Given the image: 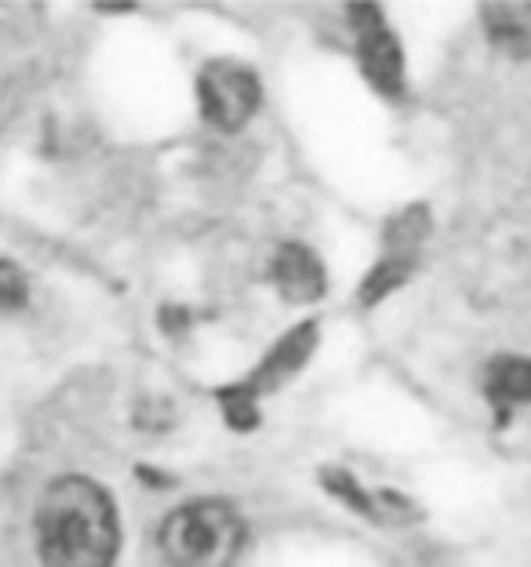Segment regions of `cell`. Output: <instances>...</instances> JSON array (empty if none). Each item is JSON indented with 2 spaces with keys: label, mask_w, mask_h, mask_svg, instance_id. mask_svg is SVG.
<instances>
[{
  "label": "cell",
  "mask_w": 531,
  "mask_h": 567,
  "mask_svg": "<svg viewBox=\"0 0 531 567\" xmlns=\"http://www.w3.org/2000/svg\"><path fill=\"white\" fill-rule=\"evenodd\" d=\"M269 284H274L284 302L314 306L328 295V269H324L314 248H306L299 240H288L269 259Z\"/></svg>",
  "instance_id": "6"
},
{
  "label": "cell",
  "mask_w": 531,
  "mask_h": 567,
  "mask_svg": "<svg viewBox=\"0 0 531 567\" xmlns=\"http://www.w3.org/2000/svg\"><path fill=\"white\" fill-rule=\"evenodd\" d=\"M248 520L226 498H190L161 520L157 549L167 567H237Z\"/></svg>",
  "instance_id": "2"
},
{
  "label": "cell",
  "mask_w": 531,
  "mask_h": 567,
  "mask_svg": "<svg viewBox=\"0 0 531 567\" xmlns=\"http://www.w3.org/2000/svg\"><path fill=\"white\" fill-rule=\"evenodd\" d=\"M416 269H419V259H405V255H379L365 274V280H360L357 302L365 309H375L379 302H386L390 295H397L400 288H405V284L416 277Z\"/></svg>",
  "instance_id": "10"
},
{
  "label": "cell",
  "mask_w": 531,
  "mask_h": 567,
  "mask_svg": "<svg viewBox=\"0 0 531 567\" xmlns=\"http://www.w3.org/2000/svg\"><path fill=\"white\" fill-rule=\"evenodd\" d=\"M41 567H113L121 557V509L92 476L67 473L44 484L33 506Z\"/></svg>",
  "instance_id": "1"
},
{
  "label": "cell",
  "mask_w": 531,
  "mask_h": 567,
  "mask_svg": "<svg viewBox=\"0 0 531 567\" xmlns=\"http://www.w3.org/2000/svg\"><path fill=\"white\" fill-rule=\"evenodd\" d=\"M488 44L513 62H531V4H488L481 8Z\"/></svg>",
  "instance_id": "7"
},
{
  "label": "cell",
  "mask_w": 531,
  "mask_h": 567,
  "mask_svg": "<svg viewBox=\"0 0 531 567\" xmlns=\"http://www.w3.org/2000/svg\"><path fill=\"white\" fill-rule=\"evenodd\" d=\"M349 30H354V55L357 70L368 81V87L382 99H400L408 92V62L405 44L390 22H386L382 8L357 4L346 11Z\"/></svg>",
  "instance_id": "4"
},
{
  "label": "cell",
  "mask_w": 531,
  "mask_h": 567,
  "mask_svg": "<svg viewBox=\"0 0 531 567\" xmlns=\"http://www.w3.org/2000/svg\"><path fill=\"white\" fill-rule=\"evenodd\" d=\"M484 396L496 411H517L531 404V357L502 353L484 368Z\"/></svg>",
  "instance_id": "8"
},
{
  "label": "cell",
  "mask_w": 531,
  "mask_h": 567,
  "mask_svg": "<svg viewBox=\"0 0 531 567\" xmlns=\"http://www.w3.org/2000/svg\"><path fill=\"white\" fill-rule=\"evenodd\" d=\"M320 346V324L317 320H299L292 331H284L280 339L263 353V360L244 375L241 382H229L233 393H241L244 401L263 404V396L284 390L299 371L309 364V357Z\"/></svg>",
  "instance_id": "5"
},
{
  "label": "cell",
  "mask_w": 531,
  "mask_h": 567,
  "mask_svg": "<svg viewBox=\"0 0 531 567\" xmlns=\"http://www.w3.org/2000/svg\"><path fill=\"white\" fill-rule=\"evenodd\" d=\"M433 234V218L426 204H408L397 215L386 218L382 226V255H405V259H419L426 237Z\"/></svg>",
  "instance_id": "9"
},
{
  "label": "cell",
  "mask_w": 531,
  "mask_h": 567,
  "mask_svg": "<svg viewBox=\"0 0 531 567\" xmlns=\"http://www.w3.org/2000/svg\"><path fill=\"white\" fill-rule=\"evenodd\" d=\"M30 306V280L16 259L0 255V313H19Z\"/></svg>",
  "instance_id": "11"
},
{
  "label": "cell",
  "mask_w": 531,
  "mask_h": 567,
  "mask_svg": "<svg viewBox=\"0 0 531 567\" xmlns=\"http://www.w3.org/2000/svg\"><path fill=\"white\" fill-rule=\"evenodd\" d=\"M197 110L201 121L215 132L233 135L248 127L263 110V76L248 62L212 59L197 73Z\"/></svg>",
  "instance_id": "3"
}]
</instances>
